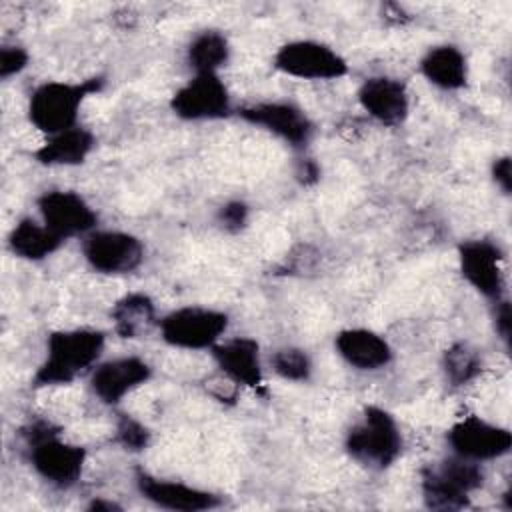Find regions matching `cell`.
<instances>
[{
    "label": "cell",
    "instance_id": "ac0fdd59",
    "mask_svg": "<svg viewBox=\"0 0 512 512\" xmlns=\"http://www.w3.org/2000/svg\"><path fill=\"white\" fill-rule=\"evenodd\" d=\"M334 348L348 366L362 372L382 370L394 358V350L382 334L360 326L340 330L334 336Z\"/></svg>",
    "mask_w": 512,
    "mask_h": 512
},
{
    "label": "cell",
    "instance_id": "7402d4cb",
    "mask_svg": "<svg viewBox=\"0 0 512 512\" xmlns=\"http://www.w3.org/2000/svg\"><path fill=\"white\" fill-rule=\"evenodd\" d=\"M6 242L14 256L28 262H40L48 258L64 244V240L56 236L42 220L38 222L34 218L18 220L12 226Z\"/></svg>",
    "mask_w": 512,
    "mask_h": 512
},
{
    "label": "cell",
    "instance_id": "ffe728a7",
    "mask_svg": "<svg viewBox=\"0 0 512 512\" xmlns=\"http://www.w3.org/2000/svg\"><path fill=\"white\" fill-rule=\"evenodd\" d=\"M420 74L440 90H462L468 84V60L454 44L430 46L420 58Z\"/></svg>",
    "mask_w": 512,
    "mask_h": 512
},
{
    "label": "cell",
    "instance_id": "44dd1931",
    "mask_svg": "<svg viewBox=\"0 0 512 512\" xmlns=\"http://www.w3.org/2000/svg\"><path fill=\"white\" fill-rule=\"evenodd\" d=\"M112 328L120 338L140 340L158 328V312L154 300L144 292H128L118 298L110 310Z\"/></svg>",
    "mask_w": 512,
    "mask_h": 512
},
{
    "label": "cell",
    "instance_id": "9a60e30c",
    "mask_svg": "<svg viewBox=\"0 0 512 512\" xmlns=\"http://www.w3.org/2000/svg\"><path fill=\"white\" fill-rule=\"evenodd\" d=\"M152 378V366L140 356H116L90 370V390L106 406H118Z\"/></svg>",
    "mask_w": 512,
    "mask_h": 512
},
{
    "label": "cell",
    "instance_id": "7c38bea8",
    "mask_svg": "<svg viewBox=\"0 0 512 512\" xmlns=\"http://www.w3.org/2000/svg\"><path fill=\"white\" fill-rule=\"evenodd\" d=\"M40 220L64 242L68 238H84L98 226V212L74 190L52 188L36 198Z\"/></svg>",
    "mask_w": 512,
    "mask_h": 512
},
{
    "label": "cell",
    "instance_id": "603a6c76",
    "mask_svg": "<svg viewBox=\"0 0 512 512\" xmlns=\"http://www.w3.org/2000/svg\"><path fill=\"white\" fill-rule=\"evenodd\" d=\"M230 42L220 30H202L198 32L188 48L186 62L194 70V74H218L230 62Z\"/></svg>",
    "mask_w": 512,
    "mask_h": 512
},
{
    "label": "cell",
    "instance_id": "f1b7e54d",
    "mask_svg": "<svg viewBox=\"0 0 512 512\" xmlns=\"http://www.w3.org/2000/svg\"><path fill=\"white\" fill-rule=\"evenodd\" d=\"M490 174H492L494 184L500 188V192L510 196V192H512V160H510V156L494 158L492 166H490Z\"/></svg>",
    "mask_w": 512,
    "mask_h": 512
},
{
    "label": "cell",
    "instance_id": "8992f818",
    "mask_svg": "<svg viewBox=\"0 0 512 512\" xmlns=\"http://www.w3.org/2000/svg\"><path fill=\"white\" fill-rule=\"evenodd\" d=\"M228 314L208 306H182L158 322L160 338L180 350H210L228 330Z\"/></svg>",
    "mask_w": 512,
    "mask_h": 512
},
{
    "label": "cell",
    "instance_id": "6da1fadb",
    "mask_svg": "<svg viewBox=\"0 0 512 512\" xmlns=\"http://www.w3.org/2000/svg\"><path fill=\"white\" fill-rule=\"evenodd\" d=\"M106 334L98 328H62L46 338V354L32 376L34 388L68 386L92 370L104 352Z\"/></svg>",
    "mask_w": 512,
    "mask_h": 512
},
{
    "label": "cell",
    "instance_id": "2e32d148",
    "mask_svg": "<svg viewBox=\"0 0 512 512\" xmlns=\"http://www.w3.org/2000/svg\"><path fill=\"white\" fill-rule=\"evenodd\" d=\"M216 368L234 386L260 390L264 386V370L260 344L250 336L224 338L210 348Z\"/></svg>",
    "mask_w": 512,
    "mask_h": 512
},
{
    "label": "cell",
    "instance_id": "7a4b0ae2",
    "mask_svg": "<svg viewBox=\"0 0 512 512\" xmlns=\"http://www.w3.org/2000/svg\"><path fill=\"white\" fill-rule=\"evenodd\" d=\"M30 466L54 488L68 490L82 478L86 448L60 436V428L50 420H34L22 430Z\"/></svg>",
    "mask_w": 512,
    "mask_h": 512
},
{
    "label": "cell",
    "instance_id": "5bb4252c",
    "mask_svg": "<svg viewBox=\"0 0 512 512\" xmlns=\"http://www.w3.org/2000/svg\"><path fill=\"white\" fill-rule=\"evenodd\" d=\"M134 482L138 494L162 510L204 512L222 506V498L210 490L190 486L178 480L158 478L144 468H136Z\"/></svg>",
    "mask_w": 512,
    "mask_h": 512
},
{
    "label": "cell",
    "instance_id": "484cf974",
    "mask_svg": "<svg viewBox=\"0 0 512 512\" xmlns=\"http://www.w3.org/2000/svg\"><path fill=\"white\" fill-rule=\"evenodd\" d=\"M116 444H120L126 452H142L150 446L152 432L150 428L140 422L138 418L120 412L116 416V434H114Z\"/></svg>",
    "mask_w": 512,
    "mask_h": 512
},
{
    "label": "cell",
    "instance_id": "e0dca14e",
    "mask_svg": "<svg viewBox=\"0 0 512 512\" xmlns=\"http://www.w3.org/2000/svg\"><path fill=\"white\" fill-rule=\"evenodd\" d=\"M356 96L360 108L386 128H396L408 118L410 96L406 84L398 78L370 76L358 86Z\"/></svg>",
    "mask_w": 512,
    "mask_h": 512
},
{
    "label": "cell",
    "instance_id": "9c48e42d",
    "mask_svg": "<svg viewBox=\"0 0 512 512\" xmlns=\"http://www.w3.org/2000/svg\"><path fill=\"white\" fill-rule=\"evenodd\" d=\"M82 256L94 272L122 276L140 268L144 244L130 232L96 228L82 238Z\"/></svg>",
    "mask_w": 512,
    "mask_h": 512
},
{
    "label": "cell",
    "instance_id": "30bf717a",
    "mask_svg": "<svg viewBox=\"0 0 512 512\" xmlns=\"http://www.w3.org/2000/svg\"><path fill=\"white\" fill-rule=\"evenodd\" d=\"M446 442L456 456L474 462H490L512 450V432L506 426L470 414L456 420L446 430Z\"/></svg>",
    "mask_w": 512,
    "mask_h": 512
},
{
    "label": "cell",
    "instance_id": "83f0119b",
    "mask_svg": "<svg viewBox=\"0 0 512 512\" xmlns=\"http://www.w3.org/2000/svg\"><path fill=\"white\" fill-rule=\"evenodd\" d=\"M30 54L26 48L18 44H4L0 48V78L8 80L16 74H20L28 66Z\"/></svg>",
    "mask_w": 512,
    "mask_h": 512
},
{
    "label": "cell",
    "instance_id": "cb8c5ba5",
    "mask_svg": "<svg viewBox=\"0 0 512 512\" xmlns=\"http://www.w3.org/2000/svg\"><path fill=\"white\" fill-rule=\"evenodd\" d=\"M442 372L450 386H466L480 376L482 356L468 342H454L442 354Z\"/></svg>",
    "mask_w": 512,
    "mask_h": 512
},
{
    "label": "cell",
    "instance_id": "4dcf8cb0",
    "mask_svg": "<svg viewBox=\"0 0 512 512\" xmlns=\"http://www.w3.org/2000/svg\"><path fill=\"white\" fill-rule=\"evenodd\" d=\"M86 510H90V512H118V510H122V506L116 504L114 500L94 498V500L86 506Z\"/></svg>",
    "mask_w": 512,
    "mask_h": 512
},
{
    "label": "cell",
    "instance_id": "4fadbf2b",
    "mask_svg": "<svg viewBox=\"0 0 512 512\" xmlns=\"http://www.w3.org/2000/svg\"><path fill=\"white\" fill-rule=\"evenodd\" d=\"M504 252L486 238L464 240L458 244V268L462 278L484 298L496 302L504 298Z\"/></svg>",
    "mask_w": 512,
    "mask_h": 512
},
{
    "label": "cell",
    "instance_id": "f546056e",
    "mask_svg": "<svg viewBox=\"0 0 512 512\" xmlns=\"http://www.w3.org/2000/svg\"><path fill=\"white\" fill-rule=\"evenodd\" d=\"M494 304V328L500 336V340L510 348V330H512V314H510V302L506 298H500Z\"/></svg>",
    "mask_w": 512,
    "mask_h": 512
},
{
    "label": "cell",
    "instance_id": "d6986e66",
    "mask_svg": "<svg viewBox=\"0 0 512 512\" xmlns=\"http://www.w3.org/2000/svg\"><path fill=\"white\" fill-rule=\"evenodd\" d=\"M96 136L84 126H72L46 140L34 150V158L42 166H80L92 154Z\"/></svg>",
    "mask_w": 512,
    "mask_h": 512
},
{
    "label": "cell",
    "instance_id": "4316f807",
    "mask_svg": "<svg viewBox=\"0 0 512 512\" xmlns=\"http://www.w3.org/2000/svg\"><path fill=\"white\" fill-rule=\"evenodd\" d=\"M216 220L222 226V230L236 234L246 228L250 220V206L244 200H228L218 208Z\"/></svg>",
    "mask_w": 512,
    "mask_h": 512
},
{
    "label": "cell",
    "instance_id": "5b68a950",
    "mask_svg": "<svg viewBox=\"0 0 512 512\" xmlns=\"http://www.w3.org/2000/svg\"><path fill=\"white\" fill-rule=\"evenodd\" d=\"M484 484V470L480 462L448 456L422 470V500L430 510H464L470 498Z\"/></svg>",
    "mask_w": 512,
    "mask_h": 512
},
{
    "label": "cell",
    "instance_id": "52a82bcc",
    "mask_svg": "<svg viewBox=\"0 0 512 512\" xmlns=\"http://www.w3.org/2000/svg\"><path fill=\"white\" fill-rule=\"evenodd\" d=\"M274 68L298 80H338L348 74L346 58L318 40H290L274 54Z\"/></svg>",
    "mask_w": 512,
    "mask_h": 512
},
{
    "label": "cell",
    "instance_id": "d4e9b609",
    "mask_svg": "<svg viewBox=\"0 0 512 512\" xmlns=\"http://www.w3.org/2000/svg\"><path fill=\"white\" fill-rule=\"evenodd\" d=\"M274 374L286 382H308L312 376V360L306 350L284 346L270 354Z\"/></svg>",
    "mask_w": 512,
    "mask_h": 512
},
{
    "label": "cell",
    "instance_id": "277c9868",
    "mask_svg": "<svg viewBox=\"0 0 512 512\" xmlns=\"http://www.w3.org/2000/svg\"><path fill=\"white\" fill-rule=\"evenodd\" d=\"M344 448L354 462L372 470H386L402 454L400 426L388 410L366 406L346 432Z\"/></svg>",
    "mask_w": 512,
    "mask_h": 512
},
{
    "label": "cell",
    "instance_id": "ba28073f",
    "mask_svg": "<svg viewBox=\"0 0 512 512\" xmlns=\"http://www.w3.org/2000/svg\"><path fill=\"white\" fill-rule=\"evenodd\" d=\"M236 114L246 124L266 130L296 150H304L314 136V124L310 116L290 100L252 102L240 106Z\"/></svg>",
    "mask_w": 512,
    "mask_h": 512
},
{
    "label": "cell",
    "instance_id": "8fae6325",
    "mask_svg": "<svg viewBox=\"0 0 512 512\" xmlns=\"http://www.w3.org/2000/svg\"><path fill=\"white\" fill-rule=\"evenodd\" d=\"M170 110L188 122L220 120L232 114V100L220 74H194L172 94Z\"/></svg>",
    "mask_w": 512,
    "mask_h": 512
},
{
    "label": "cell",
    "instance_id": "3957f363",
    "mask_svg": "<svg viewBox=\"0 0 512 512\" xmlns=\"http://www.w3.org/2000/svg\"><path fill=\"white\" fill-rule=\"evenodd\" d=\"M104 86L102 76L82 82L48 80L38 84L28 98V120L46 136L78 126V114L84 100Z\"/></svg>",
    "mask_w": 512,
    "mask_h": 512
}]
</instances>
